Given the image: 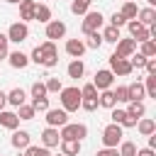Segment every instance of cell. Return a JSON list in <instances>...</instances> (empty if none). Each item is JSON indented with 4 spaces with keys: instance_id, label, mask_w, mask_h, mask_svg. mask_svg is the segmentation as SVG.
Returning a JSON list of instances; mask_svg holds the SVG:
<instances>
[{
    "instance_id": "d590c367",
    "label": "cell",
    "mask_w": 156,
    "mask_h": 156,
    "mask_svg": "<svg viewBox=\"0 0 156 156\" xmlns=\"http://www.w3.org/2000/svg\"><path fill=\"white\" fill-rule=\"evenodd\" d=\"M156 54V44L149 39V41H144V46H141V56L144 58H149V56H154Z\"/></svg>"
},
{
    "instance_id": "ac0fdd59",
    "label": "cell",
    "mask_w": 156,
    "mask_h": 156,
    "mask_svg": "<svg viewBox=\"0 0 156 156\" xmlns=\"http://www.w3.org/2000/svg\"><path fill=\"white\" fill-rule=\"evenodd\" d=\"M24 98H27V95H24V90H22V88H12V90L7 93V102H10V105H15V107L24 105Z\"/></svg>"
},
{
    "instance_id": "ffe728a7",
    "label": "cell",
    "mask_w": 156,
    "mask_h": 156,
    "mask_svg": "<svg viewBox=\"0 0 156 156\" xmlns=\"http://www.w3.org/2000/svg\"><path fill=\"white\" fill-rule=\"evenodd\" d=\"M27 63H29V58H27L22 51H12V54H10V66H12V68H24Z\"/></svg>"
},
{
    "instance_id": "5b68a950",
    "label": "cell",
    "mask_w": 156,
    "mask_h": 156,
    "mask_svg": "<svg viewBox=\"0 0 156 156\" xmlns=\"http://www.w3.org/2000/svg\"><path fill=\"white\" fill-rule=\"evenodd\" d=\"M7 41H24L27 37H29V29H27V24L24 22H15V24H10V29H7Z\"/></svg>"
},
{
    "instance_id": "f5cc1de1",
    "label": "cell",
    "mask_w": 156,
    "mask_h": 156,
    "mask_svg": "<svg viewBox=\"0 0 156 156\" xmlns=\"http://www.w3.org/2000/svg\"><path fill=\"white\" fill-rule=\"evenodd\" d=\"M5 2H22V0H5Z\"/></svg>"
},
{
    "instance_id": "d4e9b609",
    "label": "cell",
    "mask_w": 156,
    "mask_h": 156,
    "mask_svg": "<svg viewBox=\"0 0 156 156\" xmlns=\"http://www.w3.org/2000/svg\"><path fill=\"white\" fill-rule=\"evenodd\" d=\"M129 117H134V119H139V117H144V112H146V107H144V102H129V110H124Z\"/></svg>"
},
{
    "instance_id": "4dcf8cb0",
    "label": "cell",
    "mask_w": 156,
    "mask_h": 156,
    "mask_svg": "<svg viewBox=\"0 0 156 156\" xmlns=\"http://www.w3.org/2000/svg\"><path fill=\"white\" fill-rule=\"evenodd\" d=\"M119 156H136V144L134 141H122Z\"/></svg>"
},
{
    "instance_id": "9c48e42d",
    "label": "cell",
    "mask_w": 156,
    "mask_h": 156,
    "mask_svg": "<svg viewBox=\"0 0 156 156\" xmlns=\"http://www.w3.org/2000/svg\"><path fill=\"white\" fill-rule=\"evenodd\" d=\"M112 80H115V73H112V71H98L93 85H95V90H107V88L112 85Z\"/></svg>"
},
{
    "instance_id": "83f0119b",
    "label": "cell",
    "mask_w": 156,
    "mask_h": 156,
    "mask_svg": "<svg viewBox=\"0 0 156 156\" xmlns=\"http://www.w3.org/2000/svg\"><path fill=\"white\" fill-rule=\"evenodd\" d=\"M122 17H124V22L127 20H134L136 15H139V10H136V5L134 2H124V7H122V12H119Z\"/></svg>"
},
{
    "instance_id": "7bdbcfd3",
    "label": "cell",
    "mask_w": 156,
    "mask_h": 156,
    "mask_svg": "<svg viewBox=\"0 0 156 156\" xmlns=\"http://www.w3.org/2000/svg\"><path fill=\"white\" fill-rule=\"evenodd\" d=\"M124 117H127V112H124V110H112V124H122V122H124Z\"/></svg>"
},
{
    "instance_id": "d6986e66",
    "label": "cell",
    "mask_w": 156,
    "mask_h": 156,
    "mask_svg": "<svg viewBox=\"0 0 156 156\" xmlns=\"http://www.w3.org/2000/svg\"><path fill=\"white\" fill-rule=\"evenodd\" d=\"M0 124H2V127H7V129H17L20 117H17L15 112H0Z\"/></svg>"
},
{
    "instance_id": "4316f807",
    "label": "cell",
    "mask_w": 156,
    "mask_h": 156,
    "mask_svg": "<svg viewBox=\"0 0 156 156\" xmlns=\"http://www.w3.org/2000/svg\"><path fill=\"white\" fill-rule=\"evenodd\" d=\"M34 20H39V22H49V20H51V10H49L46 5H37V7H34Z\"/></svg>"
},
{
    "instance_id": "3957f363",
    "label": "cell",
    "mask_w": 156,
    "mask_h": 156,
    "mask_svg": "<svg viewBox=\"0 0 156 156\" xmlns=\"http://www.w3.org/2000/svg\"><path fill=\"white\" fill-rule=\"evenodd\" d=\"M85 134H88L85 124H63L58 136H61V141H63V139H76V141H80Z\"/></svg>"
},
{
    "instance_id": "ee69618b",
    "label": "cell",
    "mask_w": 156,
    "mask_h": 156,
    "mask_svg": "<svg viewBox=\"0 0 156 156\" xmlns=\"http://www.w3.org/2000/svg\"><path fill=\"white\" fill-rule=\"evenodd\" d=\"M34 110H41V112H46L49 110V100L46 98H39V100H34V105H32Z\"/></svg>"
},
{
    "instance_id": "2e32d148",
    "label": "cell",
    "mask_w": 156,
    "mask_h": 156,
    "mask_svg": "<svg viewBox=\"0 0 156 156\" xmlns=\"http://www.w3.org/2000/svg\"><path fill=\"white\" fill-rule=\"evenodd\" d=\"M127 93H129V102H141L146 90H144L141 83H132V85H127Z\"/></svg>"
},
{
    "instance_id": "f546056e",
    "label": "cell",
    "mask_w": 156,
    "mask_h": 156,
    "mask_svg": "<svg viewBox=\"0 0 156 156\" xmlns=\"http://www.w3.org/2000/svg\"><path fill=\"white\" fill-rule=\"evenodd\" d=\"M102 41H119V29L110 24V27L105 29V34H102Z\"/></svg>"
},
{
    "instance_id": "bcb514c9",
    "label": "cell",
    "mask_w": 156,
    "mask_h": 156,
    "mask_svg": "<svg viewBox=\"0 0 156 156\" xmlns=\"http://www.w3.org/2000/svg\"><path fill=\"white\" fill-rule=\"evenodd\" d=\"M110 20H112V27H117V29H119V27H122V24H124V17H122V15H119V12H115V15H112V17H110Z\"/></svg>"
},
{
    "instance_id": "c3c4849f",
    "label": "cell",
    "mask_w": 156,
    "mask_h": 156,
    "mask_svg": "<svg viewBox=\"0 0 156 156\" xmlns=\"http://www.w3.org/2000/svg\"><path fill=\"white\" fill-rule=\"evenodd\" d=\"M95 156H119V151H117V149H102V151H98Z\"/></svg>"
},
{
    "instance_id": "f6af8a7d",
    "label": "cell",
    "mask_w": 156,
    "mask_h": 156,
    "mask_svg": "<svg viewBox=\"0 0 156 156\" xmlns=\"http://www.w3.org/2000/svg\"><path fill=\"white\" fill-rule=\"evenodd\" d=\"M5 56H7V37L0 34V58H5Z\"/></svg>"
},
{
    "instance_id": "7c38bea8",
    "label": "cell",
    "mask_w": 156,
    "mask_h": 156,
    "mask_svg": "<svg viewBox=\"0 0 156 156\" xmlns=\"http://www.w3.org/2000/svg\"><path fill=\"white\" fill-rule=\"evenodd\" d=\"M134 49H136V41L134 39H119L117 41V56H122V58H127V56H132L134 54Z\"/></svg>"
},
{
    "instance_id": "cb8c5ba5",
    "label": "cell",
    "mask_w": 156,
    "mask_h": 156,
    "mask_svg": "<svg viewBox=\"0 0 156 156\" xmlns=\"http://www.w3.org/2000/svg\"><path fill=\"white\" fill-rule=\"evenodd\" d=\"M154 20H156V12H154V7H146V10H139V24H154Z\"/></svg>"
},
{
    "instance_id": "4fadbf2b",
    "label": "cell",
    "mask_w": 156,
    "mask_h": 156,
    "mask_svg": "<svg viewBox=\"0 0 156 156\" xmlns=\"http://www.w3.org/2000/svg\"><path fill=\"white\" fill-rule=\"evenodd\" d=\"M41 141H44V146H46V149L58 146V141H61L58 129H56V127H46V129H44V134H41Z\"/></svg>"
},
{
    "instance_id": "836d02e7",
    "label": "cell",
    "mask_w": 156,
    "mask_h": 156,
    "mask_svg": "<svg viewBox=\"0 0 156 156\" xmlns=\"http://www.w3.org/2000/svg\"><path fill=\"white\" fill-rule=\"evenodd\" d=\"M32 98H34V100L46 98V85H44V83H34V85H32Z\"/></svg>"
},
{
    "instance_id": "681fc988",
    "label": "cell",
    "mask_w": 156,
    "mask_h": 156,
    "mask_svg": "<svg viewBox=\"0 0 156 156\" xmlns=\"http://www.w3.org/2000/svg\"><path fill=\"white\" fill-rule=\"evenodd\" d=\"M32 61H34V63H41V49H39V46H34V51H32Z\"/></svg>"
},
{
    "instance_id": "e575fe53",
    "label": "cell",
    "mask_w": 156,
    "mask_h": 156,
    "mask_svg": "<svg viewBox=\"0 0 156 156\" xmlns=\"http://www.w3.org/2000/svg\"><path fill=\"white\" fill-rule=\"evenodd\" d=\"M27 156H51L46 146H27Z\"/></svg>"
},
{
    "instance_id": "b9f144b4",
    "label": "cell",
    "mask_w": 156,
    "mask_h": 156,
    "mask_svg": "<svg viewBox=\"0 0 156 156\" xmlns=\"http://www.w3.org/2000/svg\"><path fill=\"white\" fill-rule=\"evenodd\" d=\"M129 63H132V68H134V66H136V68H144L146 58H144L141 54H132V61H129Z\"/></svg>"
},
{
    "instance_id": "f1b7e54d",
    "label": "cell",
    "mask_w": 156,
    "mask_h": 156,
    "mask_svg": "<svg viewBox=\"0 0 156 156\" xmlns=\"http://www.w3.org/2000/svg\"><path fill=\"white\" fill-rule=\"evenodd\" d=\"M139 132H141L144 136L154 134V132H156V122H154V119H141V122H139Z\"/></svg>"
},
{
    "instance_id": "603a6c76",
    "label": "cell",
    "mask_w": 156,
    "mask_h": 156,
    "mask_svg": "<svg viewBox=\"0 0 156 156\" xmlns=\"http://www.w3.org/2000/svg\"><path fill=\"white\" fill-rule=\"evenodd\" d=\"M12 146L15 149H27L29 146V134L27 132H15L12 134Z\"/></svg>"
},
{
    "instance_id": "7402d4cb",
    "label": "cell",
    "mask_w": 156,
    "mask_h": 156,
    "mask_svg": "<svg viewBox=\"0 0 156 156\" xmlns=\"http://www.w3.org/2000/svg\"><path fill=\"white\" fill-rule=\"evenodd\" d=\"M98 105H102V107H107V110H115V105H117V100H115V95H112V90H102V95L98 98Z\"/></svg>"
},
{
    "instance_id": "44dd1931",
    "label": "cell",
    "mask_w": 156,
    "mask_h": 156,
    "mask_svg": "<svg viewBox=\"0 0 156 156\" xmlns=\"http://www.w3.org/2000/svg\"><path fill=\"white\" fill-rule=\"evenodd\" d=\"M83 73H85V66H83V61H80V58H73V61L68 63V76H71V78H80Z\"/></svg>"
},
{
    "instance_id": "8992f818",
    "label": "cell",
    "mask_w": 156,
    "mask_h": 156,
    "mask_svg": "<svg viewBox=\"0 0 156 156\" xmlns=\"http://www.w3.org/2000/svg\"><path fill=\"white\" fill-rule=\"evenodd\" d=\"M110 71L117 73V76H129V73H132V63H129L127 58L112 54V56H110Z\"/></svg>"
},
{
    "instance_id": "8d00e7d4",
    "label": "cell",
    "mask_w": 156,
    "mask_h": 156,
    "mask_svg": "<svg viewBox=\"0 0 156 156\" xmlns=\"http://www.w3.org/2000/svg\"><path fill=\"white\" fill-rule=\"evenodd\" d=\"M80 107L88 110V112H93L98 107V98H80Z\"/></svg>"
},
{
    "instance_id": "11a10c76",
    "label": "cell",
    "mask_w": 156,
    "mask_h": 156,
    "mask_svg": "<svg viewBox=\"0 0 156 156\" xmlns=\"http://www.w3.org/2000/svg\"><path fill=\"white\" fill-rule=\"evenodd\" d=\"M124 2H132V0H124Z\"/></svg>"
},
{
    "instance_id": "30bf717a",
    "label": "cell",
    "mask_w": 156,
    "mask_h": 156,
    "mask_svg": "<svg viewBox=\"0 0 156 156\" xmlns=\"http://www.w3.org/2000/svg\"><path fill=\"white\" fill-rule=\"evenodd\" d=\"M129 34H132V39H134V41H149V37H151V34H149V29H146L144 24L134 22V20L129 22Z\"/></svg>"
},
{
    "instance_id": "484cf974",
    "label": "cell",
    "mask_w": 156,
    "mask_h": 156,
    "mask_svg": "<svg viewBox=\"0 0 156 156\" xmlns=\"http://www.w3.org/2000/svg\"><path fill=\"white\" fill-rule=\"evenodd\" d=\"M90 2H93V0H73V2H71V12H73V15H85L88 7H90Z\"/></svg>"
},
{
    "instance_id": "ab89813d",
    "label": "cell",
    "mask_w": 156,
    "mask_h": 156,
    "mask_svg": "<svg viewBox=\"0 0 156 156\" xmlns=\"http://www.w3.org/2000/svg\"><path fill=\"white\" fill-rule=\"evenodd\" d=\"M80 98H98V90H95V85H93V83L83 85V88H80Z\"/></svg>"
},
{
    "instance_id": "ba28073f",
    "label": "cell",
    "mask_w": 156,
    "mask_h": 156,
    "mask_svg": "<svg viewBox=\"0 0 156 156\" xmlns=\"http://www.w3.org/2000/svg\"><path fill=\"white\" fill-rule=\"evenodd\" d=\"M46 122H49V127H63V124H68V112L66 110H46Z\"/></svg>"
},
{
    "instance_id": "7dc6e473",
    "label": "cell",
    "mask_w": 156,
    "mask_h": 156,
    "mask_svg": "<svg viewBox=\"0 0 156 156\" xmlns=\"http://www.w3.org/2000/svg\"><path fill=\"white\" fill-rule=\"evenodd\" d=\"M144 68L149 71V76H156V61H154V58H146V63H144Z\"/></svg>"
},
{
    "instance_id": "60d3db41",
    "label": "cell",
    "mask_w": 156,
    "mask_h": 156,
    "mask_svg": "<svg viewBox=\"0 0 156 156\" xmlns=\"http://www.w3.org/2000/svg\"><path fill=\"white\" fill-rule=\"evenodd\" d=\"M112 95H115V100H122V102H129V93H127V85H119V88H117V90H115Z\"/></svg>"
},
{
    "instance_id": "816d5d0a",
    "label": "cell",
    "mask_w": 156,
    "mask_h": 156,
    "mask_svg": "<svg viewBox=\"0 0 156 156\" xmlns=\"http://www.w3.org/2000/svg\"><path fill=\"white\" fill-rule=\"evenodd\" d=\"M5 105H7V95H5V93H2V90H0V110H2V107H5Z\"/></svg>"
},
{
    "instance_id": "6da1fadb",
    "label": "cell",
    "mask_w": 156,
    "mask_h": 156,
    "mask_svg": "<svg viewBox=\"0 0 156 156\" xmlns=\"http://www.w3.org/2000/svg\"><path fill=\"white\" fill-rule=\"evenodd\" d=\"M61 105L66 112H76L80 107V90L78 88H61Z\"/></svg>"
},
{
    "instance_id": "277c9868",
    "label": "cell",
    "mask_w": 156,
    "mask_h": 156,
    "mask_svg": "<svg viewBox=\"0 0 156 156\" xmlns=\"http://www.w3.org/2000/svg\"><path fill=\"white\" fill-rule=\"evenodd\" d=\"M39 49H41V66L51 68V66H56V63H58V54H56L54 41H46V44H41Z\"/></svg>"
},
{
    "instance_id": "74e56055",
    "label": "cell",
    "mask_w": 156,
    "mask_h": 156,
    "mask_svg": "<svg viewBox=\"0 0 156 156\" xmlns=\"http://www.w3.org/2000/svg\"><path fill=\"white\" fill-rule=\"evenodd\" d=\"M46 93H61V80L58 78H49L46 80Z\"/></svg>"
},
{
    "instance_id": "1f68e13d",
    "label": "cell",
    "mask_w": 156,
    "mask_h": 156,
    "mask_svg": "<svg viewBox=\"0 0 156 156\" xmlns=\"http://www.w3.org/2000/svg\"><path fill=\"white\" fill-rule=\"evenodd\" d=\"M100 44H102V34H98V32H93V34H88V49H100Z\"/></svg>"
},
{
    "instance_id": "f35d334b",
    "label": "cell",
    "mask_w": 156,
    "mask_h": 156,
    "mask_svg": "<svg viewBox=\"0 0 156 156\" xmlns=\"http://www.w3.org/2000/svg\"><path fill=\"white\" fill-rule=\"evenodd\" d=\"M144 90L149 93V98H156V76H149L146 78V88Z\"/></svg>"
},
{
    "instance_id": "e0dca14e",
    "label": "cell",
    "mask_w": 156,
    "mask_h": 156,
    "mask_svg": "<svg viewBox=\"0 0 156 156\" xmlns=\"http://www.w3.org/2000/svg\"><path fill=\"white\" fill-rule=\"evenodd\" d=\"M61 151H63V156H76V154L80 151V141H76V139H63V141H61Z\"/></svg>"
},
{
    "instance_id": "f907efd6",
    "label": "cell",
    "mask_w": 156,
    "mask_h": 156,
    "mask_svg": "<svg viewBox=\"0 0 156 156\" xmlns=\"http://www.w3.org/2000/svg\"><path fill=\"white\" fill-rule=\"evenodd\" d=\"M136 156H154V149H141V151H136Z\"/></svg>"
},
{
    "instance_id": "52a82bcc",
    "label": "cell",
    "mask_w": 156,
    "mask_h": 156,
    "mask_svg": "<svg viewBox=\"0 0 156 156\" xmlns=\"http://www.w3.org/2000/svg\"><path fill=\"white\" fill-rule=\"evenodd\" d=\"M100 24H102V15L100 12H88L85 20H83V32L85 34H93V32L100 29Z\"/></svg>"
},
{
    "instance_id": "9a60e30c",
    "label": "cell",
    "mask_w": 156,
    "mask_h": 156,
    "mask_svg": "<svg viewBox=\"0 0 156 156\" xmlns=\"http://www.w3.org/2000/svg\"><path fill=\"white\" fill-rule=\"evenodd\" d=\"M34 7H37L34 0H22L20 2V20H34Z\"/></svg>"
},
{
    "instance_id": "d6a6232c",
    "label": "cell",
    "mask_w": 156,
    "mask_h": 156,
    "mask_svg": "<svg viewBox=\"0 0 156 156\" xmlns=\"http://www.w3.org/2000/svg\"><path fill=\"white\" fill-rule=\"evenodd\" d=\"M34 112H37V110H34L32 105H20L17 117H20V119H32V117H34Z\"/></svg>"
},
{
    "instance_id": "5bb4252c",
    "label": "cell",
    "mask_w": 156,
    "mask_h": 156,
    "mask_svg": "<svg viewBox=\"0 0 156 156\" xmlns=\"http://www.w3.org/2000/svg\"><path fill=\"white\" fill-rule=\"evenodd\" d=\"M83 51H85V44H83L80 39H68V41H66V54H68V56L80 58Z\"/></svg>"
},
{
    "instance_id": "8fae6325",
    "label": "cell",
    "mask_w": 156,
    "mask_h": 156,
    "mask_svg": "<svg viewBox=\"0 0 156 156\" xmlns=\"http://www.w3.org/2000/svg\"><path fill=\"white\" fill-rule=\"evenodd\" d=\"M66 34V24L63 22H58V20H54V22H49L46 24V37L54 41V39H61Z\"/></svg>"
},
{
    "instance_id": "db71d44e",
    "label": "cell",
    "mask_w": 156,
    "mask_h": 156,
    "mask_svg": "<svg viewBox=\"0 0 156 156\" xmlns=\"http://www.w3.org/2000/svg\"><path fill=\"white\" fill-rule=\"evenodd\" d=\"M149 5H156V0H149Z\"/></svg>"
},
{
    "instance_id": "9f6ffc18",
    "label": "cell",
    "mask_w": 156,
    "mask_h": 156,
    "mask_svg": "<svg viewBox=\"0 0 156 156\" xmlns=\"http://www.w3.org/2000/svg\"><path fill=\"white\" fill-rule=\"evenodd\" d=\"M61 156H63V154H61Z\"/></svg>"
},
{
    "instance_id": "7a4b0ae2",
    "label": "cell",
    "mask_w": 156,
    "mask_h": 156,
    "mask_svg": "<svg viewBox=\"0 0 156 156\" xmlns=\"http://www.w3.org/2000/svg\"><path fill=\"white\" fill-rule=\"evenodd\" d=\"M119 141H122V127L119 124H107L102 129V144H105V149H117Z\"/></svg>"
}]
</instances>
